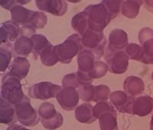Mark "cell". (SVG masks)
I'll list each match as a JSON object with an SVG mask.
<instances>
[{
    "label": "cell",
    "mask_w": 153,
    "mask_h": 130,
    "mask_svg": "<svg viewBox=\"0 0 153 130\" xmlns=\"http://www.w3.org/2000/svg\"><path fill=\"white\" fill-rule=\"evenodd\" d=\"M84 12L88 16L89 29L96 32H103L113 19L107 8L102 2L88 5Z\"/></svg>",
    "instance_id": "cell-1"
},
{
    "label": "cell",
    "mask_w": 153,
    "mask_h": 130,
    "mask_svg": "<svg viewBox=\"0 0 153 130\" xmlns=\"http://www.w3.org/2000/svg\"><path fill=\"white\" fill-rule=\"evenodd\" d=\"M20 80L21 79L12 76L9 72L2 79L1 98L13 106L22 102L26 96L23 93Z\"/></svg>",
    "instance_id": "cell-2"
},
{
    "label": "cell",
    "mask_w": 153,
    "mask_h": 130,
    "mask_svg": "<svg viewBox=\"0 0 153 130\" xmlns=\"http://www.w3.org/2000/svg\"><path fill=\"white\" fill-rule=\"evenodd\" d=\"M94 115L99 119L101 130H118L117 112L111 102H97L94 107Z\"/></svg>",
    "instance_id": "cell-3"
},
{
    "label": "cell",
    "mask_w": 153,
    "mask_h": 130,
    "mask_svg": "<svg viewBox=\"0 0 153 130\" xmlns=\"http://www.w3.org/2000/svg\"><path fill=\"white\" fill-rule=\"evenodd\" d=\"M83 50L81 38L78 34H73L61 44L54 46V51L60 62L68 64L74 57Z\"/></svg>",
    "instance_id": "cell-4"
},
{
    "label": "cell",
    "mask_w": 153,
    "mask_h": 130,
    "mask_svg": "<svg viewBox=\"0 0 153 130\" xmlns=\"http://www.w3.org/2000/svg\"><path fill=\"white\" fill-rule=\"evenodd\" d=\"M81 42L84 49L94 53L96 59H99L104 54L106 39L103 32H96L89 29L82 36Z\"/></svg>",
    "instance_id": "cell-5"
},
{
    "label": "cell",
    "mask_w": 153,
    "mask_h": 130,
    "mask_svg": "<svg viewBox=\"0 0 153 130\" xmlns=\"http://www.w3.org/2000/svg\"><path fill=\"white\" fill-rule=\"evenodd\" d=\"M38 115L43 126L48 130L57 129L64 122L62 115L57 113L54 105L51 102L42 103L38 109Z\"/></svg>",
    "instance_id": "cell-6"
},
{
    "label": "cell",
    "mask_w": 153,
    "mask_h": 130,
    "mask_svg": "<svg viewBox=\"0 0 153 130\" xmlns=\"http://www.w3.org/2000/svg\"><path fill=\"white\" fill-rule=\"evenodd\" d=\"M15 106L17 119L22 125L26 126L36 125L40 121V116H38L35 109L30 103L29 98L25 96L22 102L16 104Z\"/></svg>",
    "instance_id": "cell-7"
},
{
    "label": "cell",
    "mask_w": 153,
    "mask_h": 130,
    "mask_svg": "<svg viewBox=\"0 0 153 130\" xmlns=\"http://www.w3.org/2000/svg\"><path fill=\"white\" fill-rule=\"evenodd\" d=\"M104 59L112 73L120 75L126 72L129 59L124 51H113L106 48Z\"/></svg>",
    "instance_id": "cell-8"
},
{
    "label": "cell",
    "mask_w": 153,
    "mask_h": 130,
    "mask_svg": "<svg viewBox=\"0 0 153 130\" xmlns=\"http://www.w3.org/2000/svg\"><path fill=\"white\" fill-rule=\"evenodd\" d=\"M62 87L49 82H42L30 86L28 95L31 98L40 100H45L57 96Z\"/></svg>",
    "instance_id": "cell-9"
},
{
    "label": "cell",
    "mask_w": 153,
    "mask_h": 130,
    "mask_svg": "<svg viewBox=\"0 0 153 130\" xmlns=\"http://www.w3.org/2000/svg\"><path fill=\"white\" fill-rule=\"evenodd\" d=\"M79 98L80 95L78 91L72 87L62 89L56 96L57 102L61 107L67 111H71L76 109V106L78 105Z\"/></svg>",
    "instance_id": "cell-10"
},
{
    "label": "cell",
    "mask_w": 153,
    "mask_h": 130,
    "mask_svg": "<svg viewBox=\"0 0 153 130\" xmlns=\"http://www.w3.org/2000/svg\"><path fill=\"white\" fill-rule=\"evenodd\" d=\"M153 110V98L148 95L135 98L131 106L130 114L146 116Z\"/></svg>",
    "instance_id": "cell-11"
},
{
    "label": "cell",
    "mask_w": 153,
    "mask_h": 130,
    "mask_svg": "<svg viewBox=\"0 0 153 130\" xmlns=\"http://www.w3.org/2000/svg\"><path fill=\"white\" fill-rule=\"evenodd\" d=\"M21 33L19 24L13 21H6L0 27V41L1 44H10L16 40Z\"/></svg>",
    "instance_id": "cell-12"
},
{
    "label": "cell",
    "mask_w": 153,
    "mask_h": 130,
    "mask_svg": "<svg viewBox=\"0 0 153 130\" xmlns=\"http://www.w3.org/2000/svg\"><path fill=\"white\" fill-rule=\"evenodd\" d=\"M110 102L120 113H126L130 114L131 106H132L133 97L127 95L125 92L116 91L110 94Z\"/></svg>",
    "instance_id": "cell-13"
},
{
    "label": "cell",
    "mask_w": 153,
    "mask_h": 130,
    "mask_svg": "<svg viewBox=\"0 0 153 130\" xmlns=\"http://www.w3.org/2000/svg\"><path fill=\"white\" fill-rule=\"evenodd\" d=\"M36 5L40 10L48 12L56 16H64L68 10V5L65 1H38L37 0Z\"/></svg>",
    "instance_id": "cell-14"
},
{
    "label": "cell",
    "mask_w": 153,
    "mask_h": 130,
    "mask_svg": "<svg viewBox=\"0 0 153 130\" xmlns=\"http://www.w3.org/2000/svg\"><path fill=\"white\" fill-rule=\"evenodd\" d=\"M128 45V35L126 32L123 29H117L110 32L109 43L106 48L113 51H123Z\"/></svg>",
    "instance_id": "cell-15"
},
{
    "label": "cell",
    "mask_w": 153,
    "mask_h": 130,
    "mask_svg": "<svg viewBox=\"0 0 153 130\" xmlns=\"http://www.w3.org/2000/svg\"><path fill=\"white\" fill-rule=\"evenodd\" d=\"M18 119L16 116V109L13 105L4 100L0 99V122L5 125H15Z\"/></svg>",
    "instance_id": "cell-16"
},
{
    "label": "cell",
    "mask_w": 153,
    "mask_h": 130,
    "mask_svg": "<svg viewBox=\"0 0 153 130\" xmlns=\"http://www.w3.org/2000/svg\"><path fill=\"white\" fill-rule=\"evenodd\" d=\"M123 89L126 93L129 96H137L144 92L145 83L143 79L137 76H128L124 81Z\"/></svg>",
    "instance_id": "cell-17"
},
{
    "label": "cell",
    "mask_w": 153,
    "mask_h": 130,
    "mask_svg": "<svg viewBox=\"0 0 153 130\" xmlns=\"http://www.w3.org/2000/svg\"><path fill=\"white\" fill-rule=\"evenodd\" d=\"M30 69V63L25 57L17 56L12 62L9 73L12 76L22 79L28 76Z\"/></svg>",
    "instance_id": "cell-18"
},
{
    "label": "cell",
    "mask_w": 153,
    "mask_h": 130,
    "mask_svg": "<svg viewBox=\"0 0 153 130\" xmlns=\"http://www.w3.org/2000/svg\"><path fill=\"white\" fill-rule=\"evenodd\" d=\"M95 56L92 52L87 49H83L77 56V65L79 72L89 73L95 65Z\"/></svg>",
    "instance_id": "cell-19"
},
{
    "label": "cell",
    "mask_w": 153,
    "mask_h": 130,
    "mask_svg": "<svg viewBox=\"0 0 153 130\" xmlns=\"http://www.w3.org/2000/svg\"><path fill=\"white\" fill-rule=\"evenodd\" d=\"M13 50L18 56L25 58L33 51V41L30 37L20 35L14 43Z\"/></svg>",
    "instance_id": "cell-20"
},
{
    "label": "cell",
    "mask_w": 153,
    "mask_h": 130,
    "mask_svg": "<svg viewBox=\"0 0 153 130\" xmlns=\"http://www.w3.org/2000/svg\"><path fill=\"white\" fill-rule=\"evenodd\" d=\"M75 118L78 122L91 124L97 120L94 115V106L89 103L82 104L75 109Z\"/></svg>",
    "instance_id": "cell-21"
},
{
    "label": "cell",
    "mask_w": 153,
    "mask_h": 130,
    "mask_svg": "<svg viewBox=\"0 0 153 130\" xmlns=\"http://www.w3.org/2000/svg\"><path fill=\"white\" fill-rule=\"evenodd\" d=\"M10 11L12 21L17 24L22 25L23 26L30 24V20L34 13L33 11L22 7V5H16Z\"/></svg>",
    "instance_id": "cell-22"
},
{
    "label": "cell",
    "mask_w": 153,
    "mask_h": 130,
    "mask_svg": "<svg viewBox=\"0 0 153 130\" xmlns=\"http://www.w3.org/2000/svg\"><path fill=\"white\" fill-rule=\"evenodd\" d=\"M71 26L79 35L83 36L89 29L88 16L85 12H80L75 15L71 20Z\"/></svg>",
    "instance_id": "cell-23"
},
{
    "label": "cell",
    "mask_w": 153,
    "mask_h": 130,
    "mask_svg": "<svg viewBox=\"0 0 153 130\" xmlns=\"http://www.w3.org/2000/svg\"><path fill=\"white\" fill-rule=\"evenodd\" d=\"M31 39L33 41V51H32V53H33L35 59H37L38 57H40L42 53L45 50H46L51 44L48 42L47 38L43 35L35 34L31 37Z\"/></svg>",
    "instance_id": "cell-24"
},
{
    "label": "cell",
    "mask_w": 153,
    "mask_h": 130,
    "mask_svg": "<svg viewBox=\"0 0 153 130\" xmlns=\"http://www.w3.org/2000/svg\"><path fill=\"white\" fill-rule=\"evenodd\" d=\"M143 1H123L121 7L122 14L129 19H134L138 16Z\"/></svg>",
    "instance_id": "cell-25"
},
{
    "label": "cell",
    "mask_w": 153,
    "mask_h": 130,
    "mask_svg": "<svg viewBox=\"0 0 153 130\" xmlns=\"http://www.w3.org/2000/svg\"><path fill=\"white\" fill-rule=\"evenodd\" d=\"M40 59L42 63L46 66H52L55 65L57 62H59L54 51V46H53L52 45H51L46 50L42 53Z\"/></svg>",
    "instance_id": "cell-26"
},
{
    "label": "cell",
    "mask_w": 153,
    "mask_h": 130,
    "mask_svg": "<svg viewBox=\"0 0 153 130\" xmlns=\"http://www.w3.org/2000/svg\"><path fill=\"white\" fill-rule=\"evenodd\" d=\"M108 70H109V67H108L107 64L103 62L96 61L94 69L87 74L89 76V77L92 80H94V79H100V78L104 76Z\"/></svg>",
    "instance_id": "cell-27"
},
{
    "label": "cell",
    "mask_w": 153,
    "mask_h": 130,
    "mask_svg": "<svg viewBox=\"0 0 153 130\" xmlns=\"http://www.w3.org/2000/svg\"><path fill=\"white\" fill-rule=\"evenodd\" d=\"M143 56L141 62L144 64H153V39L146 41L141 45Z\"/></svg>",
    "instance_id": "cell-28"
},
{
    "label": "cell",
    "mask_w": 153,
    "mask_h": 130,
    "mask_svg": "<svg viewBox=\"0 0 153 130\" xmlns=\"http://www.w3.org/2000/svg\"><path fill=\"white\" fill-rule=\"evenodd\" d=\"M125 53L128 56L129 59L136 60L141 62L143 56V52L142 46L136 43H130L126 48Z\"/></svg>",
    "instance_id": "cell-29"
},
{
    "label": "cell",
    "mask_w": 153,
    "mask_h": 130,
    "mask_svg": "<svg viewBox=\"0 0 153 130\" xmlns=\"http://www.w3.org/2000/svg\"><path fill=\"white\" fill-rule=\"evenodd\" d=\"M78 92L80 98L84 102L94 101L95 94V86L91 84L80 86L78 88Z\"/></svg>",
    "instance_id": "cell-30"
},
{
    "label": "cell",
    "mask_w": 153,
    "mask_h": 130,
    "mask_svg": "<svg viewBox=\"0 0 153 130\" xmlns=\"http://www.w3.org/2000/svg\"><path fill=\"white\" fill-rule=\"evenodd\" d=\"M47 16L41 12H34L30 20V26L34 29H42L47 24Z\"/></svg>",
    "instance_id": "cell-31"
},
{
    "label": "cell",
    "mask_w": 153,
    "mask_h": 130,
    "mask_svg": "<svg viewBox=\"0 0 153 130\" xmlns=\"http://www.w3.org/2000/svg\"><path fill=\"white\" fill-rule=\"evenodd\" d=\"M110 89L108 86L104 85H100L95 86V94H94V102H100L107 100L110 96Z\"/></svg>",
    "instance_id": "cell-32"
},
{
    "label": "cell",
    "mask_w": 153,
    "mask_h": 130,
    "mask_svg": "<svg viewBox=\"0 0 153 130\" xmlns=\"http://www.w3.org/2000/svg\"><path fill=\"white\" fill-rule=\"evenodd\" d=\"M62 86L64 88H79L80 86V83L78 81V78H77V74L76 72H74L71 74H68L67 76L63 78Z\"/></svg>",
    "instance_id": "cell-33"
},
{
    "label": "cell",
    "mask_w": 153,
    "mask_h": 130,
    "mask_svg": "<svg viewBox=\"0 0 153 130\" xmlns=\"http://www.w3.org/2000/svg\"><path fill=\"white\" fill-rule=\"evenodd\" d=\"M0 56V70L1 72H4L9 67L12 59V53L9 49L1 47Z\"/></svg>",
    "instance_id": "cell-34"
},
{
    "label": "cell",
    "mask_w": 153,
    "mask_h": 130,
    "mask_svg": "<svg viewBox=\"0 0 153 130\" xmlns=\"http://www.w3.org/2000/svg\"><path fill=\"white\" fill-rule=\"evenodd\" d=\"M102 3L107 8L113 19H114L120 13L122 7V1H103Z\"/></svg>",
    "instance_id": "cell-35"
},
{
    "label": "cell",
    "mask_w": 153,
    "mask_h": 130,
    "mask_svg": "<svg viewBox=\"0 0 153 130\" xmlns=\"http://www.w3.org/2000/svg\"><path fill=\"white\" fill-rule=\"evenodd\" d=\"M138 38H139L140 44L142 45L146 41L153 39V30L152 29L148 28V27L142 29L139 32Z\"/></svg>",
    "instance_id": "cell-36"
},
{
    "label": "cell",
    "mask_w": 153,
    "mask_h": 130,
    "mask_svg": "<svg viewBox=\"0 0 153 130\" xmlns=\"http://www.w3.org/2000/svg\"><path fill=\"white\" fill-rule=\"evenodd\" d=\"M34 35H35V29L30 26V25H26L22 27L21 29V35H25L31 38Z\"/></svg>",
    "instance_id": "cell-37"
},
{
    "label": "cell",
    "mask_w": 153,
    "mask_h": 130,
    "mask_svg": "<svg viewBox=\"0 0 153 130\" xmlns=\"http://www.w3.org/2000/svg\"><path fill=\"white\" fill-rule=\"evenodd\" d=\"M18 1H1L0 5L2 8L8 10H11L13 7H15L16 5H19Z\"/></svg>",
    "instance_id": "cell-38"
},
{
    "label": "cell",
    "mask_w": 153,
    "mask_h": 130,
    "mask_svg": "<svg viewBox=\"0 0 153 130\" xmlns=\"http://www.w3.org/2000/svg\"><path fill=\"white\" fill-rule=\"evenodd\" d=\"M6 130H30V129H28V128H25V127L22 126V125H16V124H15V125H10L9 128H7V129Z\"/></svg>",
    "instance_id": "cell-39"
},
{
    "label": "cell",
    "mask_w": 153,
    "mask_h": 130,
    "mask_svg": "<svg viewBox=\"0 0 153 130\" xmlns=\"http://www.w3.org/2000/svg\"><path fill=\"white\" fill-rule=\"evenodd\" d=\"M144 4L146 6V9L150 12H153V1H145Z\"/></svg>",
    "instance_id": "cell-40"
},
{
    "label": "cell",
    "mask_w": 153,
    "mask_h": 130,
    "mask_svg": "<svg viewBox=\"0 0 153 130\" xmlns=\"http://www.w3.org/2000/svg\"><path fill=\"white\" fill-rule=\"evenodd\" d=\"M150 129L153 130V115L152 116L151 122H150Z\"/></svg>",
    "instance_id": "cell-41"
},
{
    "label": "cell",
    "mask_w": 153,
    "mask_h": 130,
    "mask_svg": "<svg viewBox=\"0 0 153 130\" xmlns=\"http://www.w3.org/2000/svg\"><path fill=\"white\" fill-rule=\"evenodd\" d=\"M152 80H153V72H152Z\"/></svg>",
    "instance_id": "cell-42"
}]
</instances>
